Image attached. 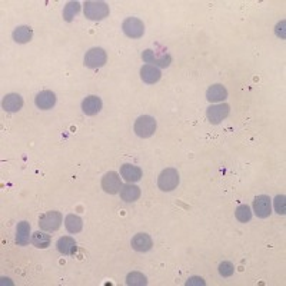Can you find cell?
<instances>
[{"label":"cell","mask_w":286,"mask_h":286,"mask_svg":"<svg viewBox=\"0 0 286 286\" xmlns=\"http://www.w3.org/2000/svg\"><path fill=\"white\" fill-rule=\"evenodd\" d=\"M156 130V121L155 118L149 116V115H143L139 116L136 122H135V133L139 138H150Z\"/></svg>","instance_id":"cell-1"},{"label":"cell","mask_w":286,"mask_h":286,"mask_svg":"<svg viewBox=\"0 0 286 286\" xmlns=\"http://www.w3.org/2000/svg\"><path fill=\"white\" fill-rule=\"evenodd\" d=\"M85 16L90 20H103L109 16V6L104 2H86L85 3Z\"/></svg>","instance_id":"cell-2"},{"label":"cell","mask_w":286,"mask_h":286,"mask_svg":"<svg viewBox=\"0 0 286 286\" xmlns=\"http://www.w3.org/2000/svg\"><path fill=\"white\" fill-rule=\"evenodd\" d=\"M178 185H179V174L174 167L165 169L162 174L159 175L157 186H159V189H162L163 192L174 191Z\"/></svg>","instance_id":"cell-3"},{"label":"cell","mask_w":286,"mask_h":286,"mask_svg":"<svg viewBox=\"0 0 286 286\" xmlns=\"http://www.w3.org/2000/svg\"><path fill=\"white\" fill-rule=\"evenodd\" d=\"M122 30L128 37L139 39L145 33V25L138 18H128L125 19L123 23H122Z\"/></svg>","instance_id":"cell-4"},{"label":"cell","mask_w":286,"mask_h":286,"mask_svg":"<svg viewBox=\"0 0 286 286\" xmlns=\"http://www.w3.org/2000/svg\"><path fill=\"white\" fill-rule=\"evenodd\" d=\"M62 225V215L56 210H50V212H46L44 215L40 216L39 219V226L40 229L47 231V232H54L58 231Z\"/></svg>","instance_id":"cell-5"},{"label":"cell","mask_w":286,"mask_h":286,"mask_svg":"<svg viewBox=\"0 0 286 286\" xmlns=\"http://www.w3.org/2000/svg\"><path fill=\"white\" fill-rule=\"evenodd\" d=\"M106 61H107V54H106L103 49H100V47H93V49H90V50L86 53V56H85V66L92 68V69H95V68H102V66H104Z\"/></svg>","instance_id":"cell-6"},{"label":"cell","mask_w":286,"mask_h":286,"mask_svg":"<svg viewBox=\"0 0 286 286\" xmlns=\"http://www.w3.org/2000/svg\"><path fill=\"white\" fill-rule=\"evenodd\" d=\"M253 212L260 219H266L272 213V200L266 195H260L253 200Z\"/></svg>","instance_id":"cell-7"},{"label":"cell","mask_w":286,"mask_h":286,"mask_svg":"<svg viewBox=\"0 0 286 286\" xmlns=\"http://www.w3.org/2000/svg\"><path fill=\"white\" fill-rule=\"evenodd\" d=\"M122 182L119 175L116 172H107L104 175L103 179H102V188L106 193H110V195H115L118 192H121L122 189Z\"/></svg>","instance_id":"cell-8"},{"label":"cell","mask_w":286,"mask_h":286,"mask_svg":"<svg viewBox=\"0 0 286 286\" xmlns=\"http://www.w3.org/2000/svg\"><path fill=\"white\" fill-rule=\"evenodd\" d=\"M231 112V106L229 104H215V106H210L208 109V119L210 123L217 125L220 122L227 118V115Z\"/></svg>","instance_id":"cell-9"},{"label":"cell","mask_w":286,"mask_h":286,"mask_svg":"<svg viewBox=\"0 0 286 286\" xmlns=\"http://www.w3.org/2000/svg\"><path fill=\"white\" fill-rule=\"evenodd\" d=\"M140 78H142V80H143L145 83L153 85V83H156V82L160 80V78H162V72H160L159 68L153 66V65H145V66H142V69H140Z\"/></svg>","instance_id":"cell-10"},{"label":"cell","mask_w":286,"mask_h":286,"mask_svg":"<svg viewBox=\"0 0 286 286\" xmlns=\"http://www.w3.org/2000/svg\"><path fill=\"white\" fill-rule=\"evenodd\" d=\"M36 106L42 110H49L56 104V95L52 90H42L35 99Z\"/></svg>","instance_id":"cell-11"},{"label":"cell","mask_w":286,"mask_h":286,"mask_svg":"<svg viewBox=\"0 0 286 286\" xmlns=\"http://www.w3.org/2000/svg\"><path fill=\"white\" fill-rule=\"evenodd\" d=\"M23 106V99L22 96L18 95V93H10V95L5 96L3 102H2V107L3 110L10 113L19 112Z\"/></svg>","instance_id":"cell-12"},{"label":"cell","mask_w":286,"mask_h":286,"mask_svg":"<svg viewBox=\"0 0 286 286\" xmlns=\"http://www.w3.org/2000/svg\"><path fill=\"white\" fill-rule=\"evenodd\" d=\"M142 59L146 62V63H152L153 66H159V68H167L170 63H172V56L170 54H165L162 58H157L155 56V52L153 50H145L143 54H142Z\"/></svg>","instance_id":"cell-13"},{"label":"cell","mask_w":286,"mask_h":286,"mask_svg":"<svg viewBox=\"0 0 286 286\" xmlns=\"http://www.w3.org/2000/svg\"><path fill=\"white\" fill-rule=\"evenodd\" d=\"M132 248L138 252H148L152 249L153 242L148 234H138L132 238Z\"/></svg>","instance_id":"cell-14"},{"label":"cell","mask_w":286,"mask_h":286,"mask_svg":"<svg viewBox=\"0 0 286 286\" xmlns=\"http://www.w3.org/2000/svg\"><path fill=\"white\" fill-rule=\"evenodd\" d=\"M82 110L86 113L87 116H93L102 110V100L97 96H87L82 102Z\"/></svg>","instance_id":"cell-15"},{"label":"cell","mask_w":286,"mask_h":286,"mask_svg":"<svg viewBox=\"0 0 286 286\" xmlns=\"http://www.w3.org/2000/svg\"><path fill=\"white\" fill-rule=\"evenodd\" d=\"M56 246H58V251L61 252L62 255H68V256L69 255H75V252L78 249L75 239L70 238V236H62V238H59Z\"/></svg>","instance_id":"cell-16"},{"label":"cell","mask_w":286,"mask_h":286,"mask_svg":"<svg viewBox=\"0 0 286 286\" xmlns=\"http://www.w3.org/2000/svg\"><path fill=\"white\" fill-rule=\"evenodd\" d=\"M121 175L122 178L128 182H138L139 179L142 178V170L140 167L135 165H130V163H126L121 167Z\"/></svg>","instance_id":"cell-17"},{"label":"cell","mask_w":286,"mask_h":286,"mask_svg":"<svg viewBox=\"0 0 286 286\" xmlns=\"http://www.w3.org/2000/svg\"><path fill=\"white\" fill-rule=\"evenodd\" d=\"M227 97V90L223 85H212L206 92V99L209 102H223Z\"/></svg>","instance_id":"cell-18"},{"label":"cell","mask_w":286,"mask_h":286,"mask_svg":"<svg viewBox=\"0 0 286 286\" xmlns=\"http://www.w3.org/2000/svg\"><path fill=\"white\" fill-rule=\"evenodd\" d=\"M121 198L122 200L129 202V203L130 202H136L140 198V189L136 185H132V183L123 185L121 189Z\"/></svg>","instance_id":"cell-19"},{"label":"cell","mask_w":286,"mask_h":286,"mask_svg":"<svg viewBox=\"0 0 286 286\" xmlns=\"http://www.w3.org/2000/svg\"><path fill=\"white\" fill-rule=\"evenodd\" d=\"M12 36H13V40L16 43H27L33 37V30H32V27L29 26H19L13 30V35Z\"/></svg>","instance_id":"cell-20"},{"label":"cell","mask_w":286,"mask_h":286,"mask_svg":"<svg viewBox=\"0 0 286 286\" xmlns=\"http://www.w3.org/2000/svg\"><path fill=\"white\" fill-rule=\"evenodd\" d=\"M29 239H30V225L23 220L18 223V227H16V243L25 246L29 243Z\"/></svg>","instance_id":"cell-21"},{"label":"cell","mask_w":286,"mask_h":286,"mask_svg":"<svg viewBox=\"0 0 286 286\" xmlns=\"http://www.w3.org/2000/svg\"><path fill=\"white\" fill-rule=\"evenodd\" d=\"M65 227L69 231L70 234H78L83 227V220L76 215H68L65 219Z\"/></svg>","instance_id":"cell-22"},{"label":"cell","mask_w":286,"mask_h":286,"mask_svg":"<svg viewBox=\"0 0 286 286\" xmlns=\"http://www.w3.org/2000/svg\"><path fill=\"white\" fill-rule=\"evenodd\" d=\"M50 242H52L50 235L44 234V232L37 231V232L32 235V243L35 245L36 248H39V249H46L47 246H50Z\"/></svg>","instance_id":"cell-23"},{"label":"cell","mask_w":286,"mask_h":286,"mask_svg":"<svg viewBox=\"0 0 286 286\" xmlns=\"http://www.w3.org/2000/svg\"><path fill=\"white\" fill-rule=\"evenodd\" d=\"M79 10H80V3L79 2H69L63 9V19L66 22H72L73 18L79 13Z\"/></svg>","instance_id":"cell-24"},{"label":"cell","mask_w":286,"mask_h":286,"mask_svg":"<svg viewBox=\"0 0 286 286\" xmlns=\"http://www.w3.org/2000/svg\"><path fill=\"white\" fill-rule=\"evenodd\" d=\"M235 217L241 222V223H246L252 219V210L248 205H239L236 210H235Z\"/></svg>","instance_id":"cell-25"},{"label":"cell","mask_w":286,"mask_h":286,"mask_svg":"<svg viewBox=\"0 0 286 286\" xmlns=\"http://www.w3.org/2000/svg\"><path fill=\"white\" fill-rule=\"evenodd\" d=\"M148 283V279L140 272H132L126 276V285L129 286H145Z\"/></svg>","instance_id":"cell-26"},{"label":"cell","mask_w":286,"mask_h":286,"mask_svg":"<svg viewBox=\"0 0 286 286\" xmlns=\"http://www.w3.org/2000/svg\"><path fill=\"white\" fill-rule=\"evenodd\" d=\"M234 265L231 263V262H222L220 265H219V273H220V276L223 277H229L234 275Z\"/></svg>","instance_id":"cell-27"},{"label":"cell","mask_w":286,"mask_h":286,"mask_svg":"<svg viewBox=\"0 0 286 286\" xmlns=\"http://www.w3.org/2000/svg\"><path fill=\"white\" fill-rule=\"evenodd\" d=\"M273 203H275V209H276V212L279 215H285L286 213V202H285V196L283 195H277L275 200H273Z\"/></svg>","instance_id":"cell-28"},{"label":"cell","mask_w":286,"mask_h":286,"mask_svg":"<svg viewBox=\"0 0 286 286\" xmlns=\"http://www.w3.org/2000/svg\"><path fill=\"white\" fill-rule=\"evenodd\" d=\"M203 286L205 285V280L202 279V277H191L188 282H186V286Z\"/></svg>","instance_id":"cell-29"},{"label":"cell","mask_w":286,"mask_h":286,"mask_svg":"<svg viewBox=\"0 0 286 286\" xmlns=\"http://www.w3.org/2000/svg\"><path fill=\"white\" fill-rule=\"evenodd\" d=\"M276 35L280 36L282 39H285V20L280 22V23L276 26Z\"/></svg>","instance_id":"cell-30"}]
</instances>
